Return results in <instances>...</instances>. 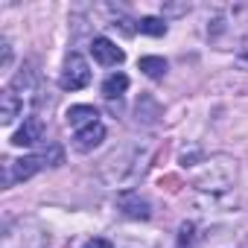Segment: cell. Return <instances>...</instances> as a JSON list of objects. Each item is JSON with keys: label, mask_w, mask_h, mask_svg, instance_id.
Returning a JSON list of instances; mask_svg holds the SVG:
<instances>
[{"label": "cell", "mask_w": 248, "mask_h": 248, "mask_svg": "<svg viewBox=\"0 0 248 248\" xmlns=\"http://www.w3.org/2000/svg\"><path fill=\"white\" fill-rule=\"evenodd\" d=\"M152 161V146L146 140H129L99 161V178L114 190H132Z\"/></svg>", "instance_id": "cell-1"}, {"label": "cell", "mask_w": 248, "mask_h": 248, "mask_svg": "<svg viewBox=\"0 0 248 248\" xmlns=\"http://www.w3.org/2000/svg\"><path fill=\"white\" fill-rule=\"evenodd\" d=\"M233 181H236V161L228 155H213V158L202 161V170L196 172L193 187L199 193L219 196V193H228L233 187Z\"/></svg>", "instance_id": "cell-2"}, {"label": "cell", "mask_w": 248, "mask_h": 248, "mask_svg": "<svg viewBox=\"0 0 248 248\" xmlns=\"http://www.w3.org/2000/svg\"><path fill=\"white\" fill-rule=\"evenodd\" d=\"M85 85H91V67H88V62L79 53H70L64 67H62L59 88L62 91H82Z\"/></svg>", "instance_id": "cell-3"}, {"label": "cell", "mask_w": 248, "mask_h": 248, "mask_svg": "<svg viewBox=\"0 0 248 248\" xmlns=\"http://www.w3.org/2000/svg\"><path fill=\"white\" fill-rule=\"evenodd\" d=\"M117 207L123 210V216H129V219H149L152 216V204L138 190H123L117 196Z\"/></svg>", "instance_id": "cell-4"}, {"label": "cell", "mask_w": 248, "mask_h": 248, "mask_svg": "<svg viewBox=\"0 0 248 248\" xmlns=\"http://www.w3.org/2000/svg\"><path fill=\"white\" fill-rule=\"evenodd\" d=\"M91 56H93V62L102 64V67H117L123 59H126V53H123L111 38H102V35H96V38L91 41Z\"/></svg>", "instance_id": "cell-5"}, {"label": "cell", "mask_w": 248, "mask_h": 248, "mask_svg": "<svg viewBox=\"0 0 248 248\" xmlns=\"http://www.w3.org/2000/svg\"><path fill=\"white\" fill-rule=\"evenodd\" d=\"M44 140V123L38 120V117H27L24 120V126L15 132V138H12V143L15 146H35V143H41Z\"/></svg>", "instance_id": "cell-6"}, {"label": "cell", "mask_w": 248, "mask_h": 248, "mask_svg": "<svg viewBox=\"0 0 248 248\" xmlns=\"http://www.w3.org/2000/svg\"><path fill=\"white\" fill-rule=\"evenodd\" d=\"M135 114H138V123H143V126H155V123L164 117V108H161V102L155 96L140 93V99L135 105Z\"/></svg>", "instance_id": "cell-7"}, {"label": "cell", "mask_w": 248, "mask_h": 248, "mask_svg": "<svg viewBox=\"0 0 248 248\" xmlns=\"http://www.w3.org/2000/svg\"><path fill=\"white\" fill-rule=\"evenodd\" d=\"M96 117H99V111L93 105H70L67 108V126L73 132H82V129L93 126V123H99Z\"/></svg>", "instance_id": "cell-8"}, {"label": "cell", "mask_w": 248, "mask_h": 248, "mask_svg": "<svg viewBox=\"0 0 248 248\" xmlns=\"http://www.w3.org/2000/svg\"><path fill=\"white\" fill-rule=\"evenodd\" d=\"M21 111H24V99L15 91L0 93V123H3V126H12V123L21 117Z\"/></svg>", "instance_id": "cell-9"}, {"label": "cell", "mask_w": 248, "mask_h": 248, "mask_svg": "<svg viewBox=\"0 0 248 248\" xmlns=\"http://www.w3.org/2000/svg\"><path fill=\"white\" fill-rule=\"evenodd\" d=\"M73 140H76V149H79V152H91V149H96V146L105 140V126H102V123H93V126L76 132Z\"/></svg>", "instance_id": "cell-10"}, {"label": "cell", "mask_w": 248, "mask_h": 248, "mask_svg": "<svg viewBox=\"0 0 248 248\" xmlns=\"http://www.w3.org/2000/svg\"><path fill=\"white\" fill-rule=\"evenodd\" d=\"M35 79H38V76H35V70L27 64V67H21V73L12 79V88H9V91H15L21 99H32V96L38 93V88H35Z\"/></svg>", "instance_id": "cell-11"}, {"label": "cell", "mask_w": 248, "mask_h": 248, "mask_svg": "<svg viewBox=\"0 0 248 248\" xmlns=\"http://www.w3.org/2000/svg\"><path fill=\"white\" fill-rule=\"evenodd\" d=\"M38 170H44V164H41L38 155H27V158H21V161H12V178H15V181H27V178H32Z\"/></svg>", "instance_id": "cell-12"}, {"label": "cell", "mask_w": 248, "mask_h": 248, "mask_svg": "<svg viewBox=\"0 0 248 248\" xmlns=\"http://www.w3.org/2000/svg\"><path fill=\"white\" fill-rule=\"evenodd\" d=\"M126 88H129V76L126 73H111L105 82H102V93H105V99H120L123 93H126Z\"/></svg>", "instance_id": "cell-13"}, {"label": "cell", "mask_w": 248, "mask_h": 248, "mask_svg": "<svg viewBox=\"0 0 248 248\" xmlns=\"http://www.w3.org/2000/svg\"><path fill=\"white\" fill-rule=\"evenodd\" d=\"M138 67H140L149 79H164V76H167V59H161V56H143V59L138 62Z\"/></svg>", "instance_id": "cell-14"}, {"label": "cell", "mask_w": 248, "mask_h": 248, "mask_svg": "<svg viewBox=\"0 0 248 248\" xmlns=\"http://www.w3.org/2000/svg\"><path fill=\"white\" fill-rule=\"evenodd\" d=\"M138 30H140L143 35L161 38V35H167V21H164V18H152V15H146V18L138 21Z\"/></svg>", "instance_id": "cell-15"}, {"label": "cell", "mask_w": 248, "mask_h": 248, "mask_svg": "<svg viewBox=\"0 0 248 248\" xmlns=\"http://www.w3.org/2000/svg\"><path fill=\"white\" fill-rule=\"evenodd\" d=\"M38 158H41V164H44V167H59V164L64 161V152H62V146H59V143H47V149H41V152H38Z\"/></svg>", "instance_id": "cell-16"}, {"label": "cell", "mask_w": 248, "mask_h": 248, "mask_svg": "<svg viewBox=\"0 0 248 248\" xmlns=\"http://www.w3.org/2000/svg\"><path fill=\"white\" fill-rule=\"evenodd\" d=\"M193 242H196V225H193V222H181L175 248H193Z\"/></svg>", "instance_id": "cell-17"}, {"label": "cell", "mask_w": 248, "mask_h": 248, "mask_svg": "<svg viewBox=\"0 0 248 248\" xmlns=\"http://www.w3.org/2000/svg\"><path fill=\"white\" fill-rule=\"evenodd\" d=\"M233 64L239 67V70H245L248 73V35L236 44V53H233Z\"/></svg>", "instance_id": "cell-18"}, {"label": "cell", "mask_w": 248, "mask_h": 248, "mask_svg": "<svg viewBox=\"0 0 248 248\" xmlns=\"http://www.w3.org/2000/svg\"><path fill=\"white\" fill-rule=\"evenodd\" d=\"M0 50H3V59H0V67H3V70H9V67H12V44L3 38V41H0Z\"/></svg>", "instance_id": "cell-19"}, {"label": "cell", "mask_w": 248, "mask_h": 248, "mask_svg": "<svg viewBox=\"0 0 248 248\" xmlns=\"http://www.w3.org/2000/svg\"><path fill=\"white\" fill-rule=\"evenodd\" d=\"M82 248H111V242H108V239H102V236H93V239H88Z\"/></svg>", "instance_id": "cell-20"}, {"label": "cell", "mask_w": 248, "mask_h": 248, "mask_svg": "<svg viewBox=\"0 0 248 248\" xmlns=\"http://www.w3.org/2000/svg\"><path fill=\"white\" fill-rule=\"evenodd\" d=\"M167 12H172V15H181V12H190V6H167Z\"/></svg>", "instance_id": "cell-21"}]
</instances>
